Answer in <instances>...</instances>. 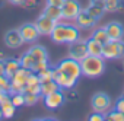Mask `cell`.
I'll list each match as a JSON object with an SVG mask.
<instances>
[{"label": "cell", "mask_w": 124, "mask_h": 121, "mask_svg": "<svg viewBox=\"0 0 124 121\" xmlns=\"http://www.w3.org/2000/svg\"><path fill=\"white\" fill-rule=\"evenodd\" d=\"M8 2L12 3V5H23L25 0H8Z\"/></svg>", "instance_id": "obj_35"}, {"label": "cell", "mask_w": 124, "mask_h": 121, "mask_svg": "<svg viewBox=\"0 0 124 121\" xmlns=\"http://www.w3.org/2000/svg\"><path fill=\"white\" fill-rule=\"evenodd\" d=\"M21 69V63H19V60H13V58H9L5 61V73L6 76H12L15 72H18Z\"/></svg>", "instance_id": "obj_22"}, {"label": "cell", "mask_w": 124, "mask_h": 121, "mask_svg": "<svg viewBox=\"0 0 124 121\" xmlns=\"http://www.w3.org/2000/svg\"><path fill=\"white\" fill-rule=\"evenodd\" d=\"M107 120L109 121H124V114L118 109H112V111H108L107 112Z\"/></svg>", "instance_id": "obj_27"}, {"label": "cell", "mask_w": 124, "mask_h": 121, "mask_svg": "<svg viewBox=\"0 0 124 121\" xmlns=\"http://www.w3.org/2000/svg\"><path fill=\"white\" fill-rule=\"evenodd\" d=\"M0 108H2V112H3V118H12L15 115V111H16V106L12 104L9 95L0 102Z\"/></svg>", "instance_id": "obj_16"}, {"label": "cell", "mask_w": 124, "mask_h": 121, "mask_svg": "<svg viewBox=\"0 0 124 121\" xmlns=\"http://www.w3.org/2000/svg\"><path fill=\"white\" fill-rule=\"evenodd\" d=\"M104 120H105V115L96 111H93V114L89 115V121H104Z\"/></svg>", "instance_id": "obj_30"}, {"label": "cell", "mask_w": 124, "mask_h": 121, "mask_svg": "<svg viewBox=\"0 0 124 121\" xmlns=\"http://www.w3.org/2000/svg\"><path fill=\"white\" fill-rule=\"evenodd\" d=\"M51 39L57 44H72L80 38L79 26L69 23H55L53 32L50 34Z\"/></svg>", "instance_id": "obj_1"}, {"label": "cell", "mask_w": 124, "mask_h": 121, "mask_svg": "<svg viewBox=\"0 0 124 121\" xmlns=\"http://www.w3.org/2000/svg\"><path fill=\"white\" fill-rule=\"evenodd\" d=\"M8 95H9L8 92H5V91H2V89H0V102H2V101H3V99L8 96Z\"/></svg>", "instance_id": "obj_36"}, {"label": "cell", "mask_w": 124, "mask_h": 121, "mask_svg": "<svg viewBox=\"0 0 124 121\" xmlns=\"http://www.w3.org/2000/svg\"><path fill=\"white\" fill-rule=\"evenodd\" d=\"M29 73H31V70L25 69V67H21L18 72H15L10 76V92L9 93H12V92H22L23 93Z\"/></svg>", "instance_id": "obj_5"}, {"label": "cell", "mask_w": 124, "mask_h": 121, "mask_svg": "<svg viewBox=\"0 0 124 121\" xmlns=\"http://www.w3.org/2000/svg\"><path fill=\"white\" fill-rule=\"evenodd\" d=\"M86 12L98 21V19L104 15L105 8H104V5H101V3H93V2H91V5L86 8Z\"/></svg>", "instance_id": "obj_19"}, {"label": "cell", "mask_w": 124, "mask_h": 121, "mask_svg": "<svg viewBox=\"0 0 124 121\" xmlns=\"http://www.w3.org/2000/svg\"><path fill=\"white\" fill-rule=\"evenodd\" d=\"M64 102V95H63V89H58V91H54L48 95L44 96V104L47 108L50 109H55L58 106H61Z\"/></svg>", "instance_id": "obj_9"}, {"label": "cell", "mask_w": 124, "mask_h": 121, "mask_svg": "<svg viewBox=\"0 0 124 121\" xmlns=\"http://www.w3.org/2000/svg\"><path fill=\"white\" fill-rule=\"evenodd\" d=\"M105 31L109 37V39H123L124 37V28L120 22H111L105 26Z\"/></svg>", "instance_id": "obj_15"}, {"label": "cell", "mask_w": 124, "mask_h": 121, "mask_svg": "<svg viewBox=\"0 0 124 121\" xmlns=\"http://www.w3.org/2000/svg\"><path fill=\"white\" fill-rule=\"evenodd\" d=\"M82 10L78 0H64V3L61 5V13H63V19L75 21L79 12Z\"/></svg>", "instance_id": "obj_7"}, {"label": "cell", "mask_w": 124, "mask_h": 121, "mask_svg": "<svg viewBox=\"0 0 124 121\" xmlns=\"http://www.w3.org/2000/svg\"><path fill=\"white\" fill-rule=\"evenodd\" d=\"M63 3H64V0H47V5H53V6H58V8H61Z\"/></svg>", "instance_id": "obj_32"}, {"label": "cell", "mask_w": 124, "mask_h": 121, "mask_svg": "<svg viewBox=\"0 0 124 121\" xmlns=\"http://www.w3.org/2000/svg\"><path fill=\"white\" fill-rule=\"evenodd\" d=\"M5 44L6 47L9 48H18L23 44V39L21 37V32L19 29H12V31H8V34L5 35Z\"/></svg>", "instance_id": "obj_13"}, {"label": "cell", "mask_w": 124, "mask_h": 121, "mask_svg": "<svg viewBox=\"0 0 124 121\" xmlns=\"http://www.w3.org/2000/svg\"><path fill=\"white\" fill-rule=\"evenodd\" d=\"M75 21H76L78 26H79V28H83V29L91 28V26H93V25L96 23V19H95L93 16H91V15L86 12V9H85V10H80Z\"/></svg>", "instance_id": "obj_14"}, {"label": "cell", "mask_w": 124, "mask_h": 121, "mask_svg": "<svg viewBox=\"0 0 124 121\" xmlns=\"http://www.w3.org/2000/svg\"><path fill=\"white\" fill-rule=\"evenodd\" d=\"M44 15H47L48 18H51L55 22H60L63 19V13H61V8L58 6H53V5H47V8L44 9Z\"/></svg>", "instance_id": "obj_17"}, {"label": "cell", "mask_w": 124, "mask_h": 121, "mask_svg": "<svg viewBox=\"0 0 124 121\" xmlns=\"http://www.w3.org/2000/svg\"><path fill=\"white\" fill-rule=\"evenodd\" d=\"M19 32H21V37L23 39V42H34L38 37H39V32L35 26V23H25L19 28Z\"/></svg>", "instance_id": "obj_12"}, {"label": "cell", "mask_w": 124, "mask_h": 121, "mask_svg": "<svg viewBox=\"0 0 124 121\" xmlns=\"http://www.w3.org/2000/svg\"><path fill=\"white\" fill-rule=\"evenodd\" d=\"M0 89L5 92H10V77L6 75H0Z\"/></svg>", "instance_id": "obj_28"}, {"label": "cell", "mask_w": 124, "mask_h": 121, "mask_svg": "<svg viewBox=\"0 0 124 121\" xmlns=\"http://www.w3.org/2000/svg\"><path fill=\"white\" fill-rule=\"evenodd\" d=\"M0 75H6L5 73V61L3 60H0Z\"/></svg>", "instance_id": "obj_34"}, {"label": "cell", "mask_w": 124, "mask_h": 121, "mask_svg": "<svg viewBox=\"0 0 124 121\" xmlns=\"http://www.w3.org/2000/svg\"><path fill=\"white\" fill-rule=\"evenodd\" d=\"M111 99H109V96L107 95V93H102V92H99V93H96V95H93V98H92V108H93V111H96V112H101V114H107L109 109H111Z\"/></svg>", "instance_id": "obj_6"}, {"label": "cell", "mask_w": 124, "mask_h": 121, "mask_svg": "<svg viewBox=\"0 0 124 121\" xmlns=\"http://www.w3.org/2000/svg\"><path fill=\"white\" fill-rule=\"evenodd\" d=\"M19 63H21V67L29 69V70L32 72V67H34V64H35V58L32 57V54H31L29 51H26L25 54H22V55H21Z\"/></svg>", "instance_id": "obj_23"}, {"label": "cell", "mask_w": 124, "mask_h": 121, "mask_svg": "<svg viewBox=\"0 0 124 121\" xmlns=\"http://www.w3.org/2000/svg\"><path fill=\"white\" fill-rule=\"evenodd\" d=\"M53 79L57 82V85L60 86V89H72V88L76 85V82H78V80H75V79L69 77L67 75H64L63 72H60V70H58V69H55V67H54Z\"/></svg>", "instance_id": "obj_11"}, {"label": "cell", "mask_w": 124, "mask_h": 121, "mask_svg": "<svg viewBox=\"0 0 124 121\" xmlns=\"http://www.w3.org/2000/svg\"><path fill=\"white\" fill-rule=\"evenodd\" d=\"M92 38H93V39H96L98 42H101L102 45H104V44H107V42L109 41V37H108V34H107V31H105V28H98V29L92 34Z\"/></svg>", "instance_id": "obj_25"}, {"label": "cell", "mask_w": 124, "mask_h": 121, "mask_svg": "<svg viewBox=\"0 0 124 121\" xmlns=\"http://www.w3.org/2000/svg\"><path fill=\"white\" fill-rule=\"evenodd\" d=\"M115 109H118V111H121V112L124 114V96L120 98V99L117 101V104H115Z\"/></svg>", "instance_id": "obj_31"}, {"label": "cell", "mask_w": 124, "mask_h": 121, "mask_svg": "<svg viewBox=\"0 0 124 121\" xmlns=\"http://www.w3.org/2000/svg\"><path fill=\"white\" fill-rule=\"evenodd\" d=\"M53 73H54V69L53 67H45L42 69L41 72H38V76H39V80L41 82H45V80H51L53 79Z\"/></svg>", "instance_id": "obj_26"}, {"label": "cell", "mask_w": 124, "mask_h": 121, "mask_svg": "<svg viewBox=\"0 0 124 121\" xmlns=\"http://www.w3.org/2000/svg\"><path fill=\"white\" fill-rule=\"evenodd\" d=\"M102 57L104 58H121L124 57V41L123 39H109L102 45Z\"/></svg>", "instance_id": "obj_4"}, {"label": "cell", "mask_w": 124, "mask_h": 121, "mask_svg": "<svg viewBox=\"0 0 124 121\" xmlns=\"http://www.w3.org/2000/svg\"><path fill=\"white\" fill-rule=\"evenodd\" d=\"M60 72H63L64 75H67L69 77L78 80L80 76H82V66H80V61H78V60L69 57V58H64L61 60V61L57 64V67Z\"/></svg>", "instance_id": "obj_3"}, {"label": "cell", "mask_w": 124, "mask_h": 121, "mask_svg": "<svg viewBox=\"0 0 124 121\" xmlns=\"http://www.w3.org/2000/svg\"><path fill=\"white\" fill-rule=\"evenodd\" d=\"M80 66H82V75L86 76V77H98L104 73L105 70V60L102 55H91L88 54L82 61H80Z\"/></svg>", "instance_id": "obj_2"}, {"label": "cell", "mask_w": 124, "mask_h": 121, "mask_svg": "<svg viewBox=\"0 0 124 121\" xmlns=\"http://www.w3.org/2000/svg\"><path fill=\"white\" fill-rule=\"evenodd\" d=\"M55 23H57L55 21H53L51 18H48L47 15L42 13V15L37 19L35 26H37V29H38V32H39L41 35H50V34L53 32Z\"/></svg>", "instance_id": "obj_10"}, {"label": "cell", "mask_w": 124, "mask_h": 121, "mask_svg": "<svg viewBox=\"0 0 124 121\" xmlns=\"http://www.w3.org/2000/svg\"><path fill=\"white\" fill-rule=\"evenodd\" d=\"M86 47H88V53L91 55H102V44L98 42L96 39H93L92 37L86 41Z\"/></svg>", "instance_id": "obj_20"}, {"label": "cell", "mask_w": 124, "mask_h": 121, "mask_svg": "<svg viewBox=\"0 0 124 121\" xmlns=\"http://www.w3.org/2000/svg\"><path fill=\"white\" fill-rule=\"evenodd\" d=\"M35 5H37V0H25V2H23L25 8H34Z\"/></svg>", "instance_id": "obj_33"}, {"label": "cell", "mask_w": 124, "mask_h": 121, "mask_svg": "<svg viewBox=\"0 0 124 121\" xmlns=\"http://www.w3.org/2000/svg\"><path fill=\"white\" fill-rule=\"evenodd\" d=\"M29 53L32 54V57L35 58V63L37 61H45L48 60V54H47V50L41 45H34L29 48Z\"/></svg>", "instance_id": "obj_18"}, {"label": "cell", "mask_w": 124, "mask_h": 121, "mask_svg": "<svg viewBox=\"0 0 124 121\" xmlns=\"http://www.w3.org/2000/svg\"><path fill=\"white\" fill-rule=\"evenodd\" d=\"M23 96H25V105H34V104L38 102V99H39V95H37V93H29V92H23Z\"/></svg>", "instance_id": "obj_29"}, {"label": "cell", "mask_w": 124, "mask_h": 121, "mask_svg": "<svg viewBox=\"0 0 124 121\" xmlns=\"http://www.w3.org/2000/svg\"><path fill=\"white\" fill-rule=\"evenodd\" d=\"M70 48H69V57L78 60V61H82V60L89 54L88 53V47H86V41H82L80 38L72 44H69Z\"/></svg>", "instance_id": "obj_8"}, {"label": "cell", "mask_w": 124, "mask_h": 121, "mask_svg": "<svg viewBox=\"0 0 124 121\" xmlns=\"http://www.w3.org/2000/svg\"><path fill=\"white\" fill-rule=\"evenodd\" d=\"M0 118H3V112H2V108H0Z\"/></svg>", "instance_id": "obj_38"}, {"label": "cell", "mask_w": 124, "mask_h": 121, "mask_svg": "<svg viewBox=\"0 0 124 121\" xmlns=\"http://www.w3.org/2000/svg\"><path fill=\"white\" fill-rule=\"evenodd\" d=\"M104 8L105 12H117L123 8V0H105Z\"/></svg>", "instance_id": "obj_24"}, {"label": "cell", "mask_w": 124, "mask_h": 121, "mask_svg": "<svg viewBox=\"0 0 124 121\" xmlns=\"http://www.w3.org/2000/svg\"><path fill=\"white\" fill-rule=\"evenodd\" d=\"M58 89H60V86L57 85V82H55L54 79H51V80H45V82H41V96H42V98H44L45 95L54 92V91H58Z\"/></svg>", "instance_id": "obj_21"}, {"label": "cell", "mask_w": 124, "mask_h": 121, "mask_svg": "<svg viewBox=\"0 0 124 121\" xmlns=\"http://www.w3.org/2000/svg\"><path fill=\"white\" fill-rule=\"evenodd\" d=\"M91 2H93V3H101V5H104V2H105V0H91Z\"/></svg>", "instance_id": "obj_37"}]
</instances>
